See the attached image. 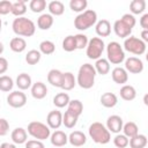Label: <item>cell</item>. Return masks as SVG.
Returning a JSON list of instances; mask_svg holds the SVG:
<instances>
[{
  "mask_svg": "<svg viewBox=\"0 0 148 148\" xmlns=\"http://www.w3.org/2000/svg\"><path fill=\"white\" fill-rule=\"evenodd\" d=\"M40 58H42V53L39 50H30L25 56V61L29 65H36L37 62H39Z\"/></svg>",
  "mask_w": 148,
  "mask_h": 148,
  "instance_id": "cell-37",
  "label": "cell"
},
{
  "mask_svg": "<svg viewBox=\"0 0 148 148\" xmlns=\"http://www.w3.org/2000/svg\"><path fill=\"white\" fill-rule=\"evenodd\" d=\"M75 36V42H76V47L77 50H82V49H87L88 46V37L84 35V34H77V35H74Z\"/></svg>",
  "mask_w": 148,
  "mask_h": 148,
  "instance_id": "cell-43",
  "label": "cell"
},
{
  "mask_svg": "<svg viewBox=\"0 0 148 148\" xmlns=\"http://www.w3.org/2000/svg\"><path fill=\"white\" fill-rule=\"evenodd\" d=\"M146 60H147V61H148V52H147V53H146Z\"/></svg>",
  "mask_w": 148,
  "mask_h": 148,
  "instance_id": "cell-53",
  "label": "cell"
},
{
  "mask_svg": "<svg viewBox=\"0 0 148 148\" xmlns=\"http://www.w3.org/2000/svg\"><path fill=\"white\" fill-rule=\"evenodd\" d=\"M29 7L34 13H42L46 8V1L45 0H31L29 3Z\"/></svg>",
  "mask_w": 148,
  "mask_h": 148,
  "instance_id": "cell-41",
  "label": "cell"
},
{
  "mask_svg": "<svg viewBox=\"0 0 148 148\" xmlns=\"http://www.w3.org/2000/svg\"><path fill=\"white\" fill-rule=\"evenodd\" d=\"M28 133L34 139L43 141L51 136V128L40 121H31L28 125Z\"/></svg>",
  "mask_w": 148,
  "mask_h": 148,
  "instance_id": "cell-5",
  "label": "cell"
},
{
  "mask_svg": "<svg viewBox=\"0 0 148 148\" xmlns=\"http://www.w3.org/2000/svg\"><path fill=\"white\" fill-rule=\"evenodd\" d=\"M96 34L99 36V37H108L110 34H111V24L108 20L103 18V20H99L97 23H96Z\"/></svg>",
  "mask_w": 148,
  "mask_h": 148,
  "instance_id": "cell-19",
  "label": "cell"
},
{
  "mask_svg": "<svg viewBox=\"0 0 148 148\" xmlns=\"http://www.w3.org/2000/svg\"><path fill=\"white\" fill-rule=\"evenodd\" d=\"M146 9L145 0H132L130 3V10L132 14H141Z\"/></svg>",
  "mask_w": 148,
  "mask_h": 148,
  "instance_id": "cell-34",
  "label": "cell"
},
{
  "mask_svg": "<svg viewBox=\"0 0 148 148\" xmlns=\"http://www.w3.org/2000/svg\"><path fill=\"white\" fill-rule=\"evenodd\" d=\"M27 138H28V134H27V131L23 127H16L12 132V140L16 145L25 143L27 140H28Z\"/></svg>",
  "mask_w": 148,
  "mask_h": 148,
  "instance_id": "cell-21",
  "label": "cell"
},
{
  "mask_svg": "<svg viewBox=\"0 0 148 148\" xmlns=\"http://www.w3.org/2000/svg\"><path fill=\"white\" fill-rule=\"evenodd\" d=\"M67 110L71 111L72 113H74L75 116L80 117V116L82 114V112H83V104H82V102L79 101V99H72V101L69 102V104H68Z\"/></svg>",
  "mask_w": 148,
  "mask_h": 148,
  "instance_id": "cell-35",
  "label": "cell"
},
{
  "mask_svg": "<svg viewBox=\"0 0 148 148\" xmlns=\"http://www.w3.org/2000/svg\"><path fill=\"white\" fill-rule=\"evenodd\" d=\"M140 25L143 30H148V13L143 14L140 18Z\"/></svg>",
  "mask_w": 148,
  "mask_h": 148,
  "instance_id": "cell-48",
  "label": "cell"
},
{
  "mask_svg": "<svg viewBox=\"0 0 148 148\" xmlns=\"http://www.w3.org/2000/svg\"><path fill=\"white\" fill-rule=\"evenodd\" d=\"M124 49L135 56H141L146 52V43L141 38L130 36L124 40Z\"/></svg>",
  "mask_w": 148,
  "mask_h": 148,
  "instance_id": "cell-8",
  "label": "cell"
},
{
  "mask_svg": "<svg viewBox=\"0 0 148 148\" xmlns=\"http://www.w3.org/2000/svg\"><path fill=\"white\" fill-rule=\"evenodd\" d=\"M95 69L101 75L108 74L110 72V62H109V60L108 59H104V58H99L95 62Z\"/></svg>",
  "mask_w": 148,
  "mask_h": 148,
  "instance_id": "cell-30",
  "label": "cell"
},
{
  "mask_svg": "<svg viewBox=\"0 0 148 148\" xmlns=\"http://www.w3.org/2000/svg\"><path fill=\"white\" fill-rule=\"evenodd\" d=\"M96 74H97V72L95 69V66H92L90 64H83L79 68L76 82L82 89H90V88H92V86L95 83Z\"/></svg>",
  "mask_w": 148,
  "mask_h": 148,
  "instance_id": "cell-1",
  "label": "cell"
},
{
  "mask_svg": "<svg viewBox=\"0 0 148 148\" xmlns=\"http://www.w3.org/2000/svg\"><path fill=\"white\" fill-rule=\"evenodd\" d=\"M13 9V2L7 1V0H2L0 2V14L1 15H6L8 13H12Z\"/></svg>",
  "mask_w": 148,
  "mask_h": 148,
  "instance_id": "cell-44",
  "label": "cell"
},
{
  "mask_svg": "<svg viewBox=\"0 0 148 148\" xmlns=\"http://www.w3.org/2000/svg\"><path fill=\"white\" fill-rule=\"evenodd\" d=\"M62 118H64V114L60 111H58V110L50 111L46 117L47 126L52 130H58L62 125Z\"/></svg>",
  "mask_w": 148,
  "mask_h": 148,
  "instance_id": "cell-11",
  "label": "cell"
},
{
  "mask_svg": "<svg viewBox=\"0 0 148 148\" xmlns=\"http://www.w3.org/2000/svg\"><path fill=\"white\" fill-rule=\"evenodd\" d=\"M123 132L128 139H131V138H133V136L139 134V127L134 121H128V123L124 124Z\"/></svg>",
  "mask_w": 148,
  "mask_h": 148,
  "instance_id": "cell-31",
  "label": "cell"
},
{
  "mask_svg": "<svg viewBox=\"0 0 148 148\" xmlns=\"http://www.w3.org/2000/svg\"><path fill=\"white\" fill-rule=\"evenodd\" d=\"M47 82L53 87L61 88L62 82H64V73L59 69H56V68L51 69L47 73Z\"/></svg>",
  "mask_w": 148,
  "mask_h": 148,
  "instance_id": "cell-13",
  "label": "cell"
},
{
  "mask_svg": "<svg viewBox=\"0 0 148 148\" xmlns=\"http://www.w3.org/2000/svg\"><path fill=\"white\" fill-rule=\"evenodd\" d=\"M141 39L146 44L148 43V30H142V32H141Z\"/></svg>",
  "mask_w": 148,
  "mask_h": 148,
  "instance_id": "cell-50",
  "label": "cell"
},
{
  "mask_svg": "<svg viewBox=\"0 0 148 148\" xmlns=\"http://www.w3.org/2000/svg\"><path fill=\"white\" fill-rule=\"evenodd\" d=\"M77 119H79V117L77 116H75L74 113H72L71 111H66L65 112V114H64V118H62V124L65 125V127H67V128H73L75 125H76V123H77Z\"/></svg>",
  "mask_w": 148,
  "mask_h": 148,
  "instance_id": "cell-33",
  "label": "cell"
},
{
  "mask_svg": "<svg viewBox=\"0 0 148 148\" xmlns=\"http://www.w3.org/2000/svg\"><path fill=\"white\" fill-rule=\"evenodd\" d=\"M104 49H105V44H104L103 39L99 38V37H92L89 40L87 50H86L87 57L89 59L98 60L102 57V53H103Z\"/></svg>",
  "mask_w": 148,
  "mask_h": 148,
  "instance_id": "cell-7",
  "label": "cell"
},
{
  "mask_svg": "<svg viewBox=\"0 0 148 148\" xmlns=\"http://www.w3.org/2000/svg\"><path fill=\"white\" fill-rule=\"evenodd\" d=\"M47 94V88L45 86V83L38 81L36 83L32 84L31 87V95L35 99H43Z\"/></svg>",
  "mask_w": 148,
  "mask_h": 148,
  "instance_id": "cell-18",
  "label": "cell"
},
{
  "mask_svg": "<svg viewBox=\"0 0 148 148\" xmlns=\"http://www.w3.org/2000/svg\"><path fill=\"white\" fill-rule=\"evenodd\" d=\"M125 69L132 74H140L143 71V62L136 57H130L125 60Z\"/></svg>",
  "mask_w": 148,
  "mask_h": 148,
  "instance_id": "cell-10",
  "label": "cell"
},
{
  "mask_svg": "<svg viewBox=\"0 0 148 148\" xmlns=\"http://www.w3.org/2000/svg\"><path fill=\"white\" fill-rule=\"evenodd\" d=\"M88 6V1L87 0H71L69 1V7L73 12L80 13L83 12V9H86Z\"/></svg>",
  "mask_w": 148,
  "mask_h": 148,
  "instance_id": "cell-40",
  "label": "cell"
},
{
  "mask_svg": "<svg viewBox=\"0 0 148 148\" xmlns=\"http://www.w3.org/2000/svg\"><path fill=\"white\" fill-rule=\"evenodd\" d=\"M25 148H45L40 140H29L25 142Z\"/></svg>",
  "mask_w": 148,
  "mask_h": 148,
  "instance_id": "cell-47",
  "label": "cell"
},
{
  "mask_svg": "<svg viewBox=\"0 0 148 148\" xmlns=\"http://www.w3.org/2000/svg\"><path fill=\"white\" fill-rule=\"evenodd\" d=\"M53 16L51 14H42L37 18V27L40 30H49L53 25Z\"/></svg>",
  "mask_w": 148,
  "mask_h": 148,
  "instance_id": "cell-23",
  "label": "cell"
},
{
  "mask_svg": "<svg viewBox=\"0 0 148 148\" xmlns=\"http://www.w3.org/2000/svg\"><path fill=\"white\" fill-rule=\"evenodd\" d=\"M143 103H145V105H147V106H148V92L143 96Z\"/></svg>",
  "mask_w": 148,
  "mask_h": 148,
  "instance_id": "cell-52",
  "label": "cell"
},
{
  "mask_svg": "<svg viewBox=\"0 0 148 148\" xmlns=\"http://www.w3.org/2000/svg\"><path fill=\"white\" fill-rule=\"evenodd\" d=\"M25 12H27V5L24 0L13 2V9H12L13 15H15L16 17H22V15H24Z\"/></svg>",
  "mask_w": 148,
  "mask_h": 148,
  "instance_id": "cell-32",
  "label": "cell"
},
{
  "mask_svg": "<svg viewBox=\"0 0 148 148\" xmlns=\"http://www.w3.org/2000/svg\"><path fill=\"white\" fill-rule=\"evenodd\" d=\"M68 142L74 147H81L87 142V136L81 131H74L68 135Z\"/></svg>",
  "mask_w": 148,
  "mask_h": 148,
  "instance_id": "cell-16",
  "label": "cell"
},
{
  "mask_svg": "<svg viewBox=\"0 0 148 148\" xmlns=\"http://www.w3.org/2000/svg\"><path fill=\"white\" fill-rule=\"evenodd\" d=\"M8 131H9V123L5 118H1L0 119V135L1 136L6 135Z\"/></svg>",
  "mask_w": 148,
  "mask_h": 148,
  "instance_id": "cell-46",
  "label": "cell"
},
{
  "mask_svg": "<svg viewBox=\"0 0 148 148\" xmlns=\"http://www.w3.org/2000/svg\"><path fill=\"white\" fill-rule=\"evenodd\" d=\"M12 28H13L14 34H16L17 36H22V37H31L36 31L35 23L30 18L24 17V16L14 18L12 23Z\"/></svg>",
  "mask_w": 148,
  "mask_h": 148,
  "instance_id": "cell-2",
  "label": "cell"
},
{
  "mask_svg": "<svg viewBox=\"0 0 148 148\" xmlns=\"http://www.w3.org/2000/svg\"><path fill=\"white\" fill-rule=\"evenodd\" d=\"M106 54L109 62L113 65H119L125 60V52L123 46L118 42H110L106 46Z\"/></svg>",
  "mask_w": 148,
  "mask_h": 148,
  "instance_id": "cell-6",
  "label": "cell"
},
{
  "mask_svg": "<svg viewBox=\"0 0 148 148\" xmlns=\"http://www.w3.org/2000/svg\"><path fill=\"white\" fill-rule=\"evenodd\" d=\"M113 31H114V34H116L118 37L126 39V38L131 35L132 28H130L127 24H125L121 20H117V21H114V23H113Z\"/></svg>",
  "mask_w": 148,
  "mask_h": 148,
  "instance_id": "cell-14",
  "label": "cell"
},
{
  "mask_svg": "<svg viewBox=\"0 0 148 148\" xmlns=\"http://www.w3.org/2000/svg\"><path fill=\"white\" fill-rule=\"evenodd\" d=\"M8 68V61L6 58L1 57L0 58V74H3Z\"/></svg>",
  "mask_w": 148,
  "mask_h": 148,
  "instance_id": "cell-49",
  "label": "cell"
},
{
  "mask_svg": "<svg viewBox=\"0 0 148 148\" xmlns=\"http://www.w3.org/2000/svg\"><path fill=\"white\" fill-rule=\"evenodd\" d=\"M71 102V98H69V95L67 92H59L54 97H53V104L57 106V108H65V106H68Z\"/></svg>",
  "mask_w": 148,
  "mask_h": 148,
  "instance_id": "cell-29",
  "label": "cell"
},
{
  "mask_svg": "<svg viewBox=\"0 0 148 148\" xmlns=\"http://www.w3.org/2000/svg\"><path fill=\"white\" fill-rule=\"evenodd\" d=\"M62 49L66 52H73L74 50H76V42H75V36H67L65 37V39L62 40Z\"/></svg>",
  "mask_w": 148,
  "mask_h": 148,
  "instance_id": "cell-38",
  "label": "cell"
},
{
  "mask_svg": "<svg viewBox=\"0 0 148 148\" xmlns=\"http://www.w3.org/2000/svg\"><path fill=\"white\" fill-rule=\"evenodd\" d=\"M88 133L89 136L92 139V141L99 145H105L111 140L110 131L106 128V126H104L102 123L98 121H95L89 126Z\"/></svg>",
  "mask_w": 148,
  "mask_h": 148,
  "instance_id": "cell-3",
  "label": "cell"
},
{
  "mask_svg": "<svg viewBox=\"0 0 148 148\" xmlns=\"http://www.w3.org/2000/svg\"><path fill=\"white\" fill-rule=\"evenodd\" d=\"M47 8H49V12L50 14L53 16H60L64 14L65 12V6L61 1H58V0H53L51 1L49 5H47Z\"/></svg>",
  "mask_w": 148,
  "mask_h": 148,
  "instance_id": "cell-26",
  "label": "cell"
},
{
  "mask_svg": "<svg viewBox=\"0 0 148 148\" xmlns=\"http://www.w3.org/2000/svg\"><path fill=\"white\" fill-rule=\"evenodd\" d=\"M111 76H112V80H113L116 83H118V84H124V83H126L127 80H128V72H127L125 68L117 66V67H114V68L112 69Z\"/></svg>",
  "mask_w": 148,
  "mask_h": 148,
  "instance_id": "cell-15",
  "label": "cell"
},
{
  "mask_svg": "<svg viewBox=\"0 0 148 148\" xmlns=\"http://www.w3.org/2000/svg\"><path fill=\"white\" fill-rule=\"evenodd\" d=\"M124 127V121L121 119V117L117 116V114H112L106 120V128L111 132V133H120V131H123Z\"/></svg>",
  "mask_w": 148,
  "mask_h": 148,
  "instance_id": "cell-12",
  "label": "cell"
},
{
  "mask_svg": "<svg viewBox=\"0 0 148 148\" xmlns=\"http://www.w3.org/2000/svg\"><path fill=\"white\" fill-rule=\"evenodd\" d=\"M7 103L9 106L18 109L25 105L27 103V96L24 92H22L21 90H16V91H12L9 92V95L7 96Z\"/></svg>",
  "mask_w": 148,
  "mask_h": 148,
  "instance_id": "cell-9",
  "label": "cell"
},
{
  "mask_svg": "<svg viewBox=\"0 0 148 148\" xmlns=\"http://www.w3.org/2000/svg\"><path fill=\"white\" fill-rule=\"evenodd\" d=\"M54 50H56V45L51 40H43L39 44V51H40V53H43L45 56L52 54L54 52Z\"/></svg>",
  "mask_w": 148,
  "mask_h": 148,
  "instance_id": "cell-39",
  "label": "cell"
},
{
  "mask_svg": "<svg viewBox=\"0 0 148 148\" xmlns=\"http://www.w3.org/2000/svg\"><path fill=\"white\" fill-rule=\"evenodd\" d=\"M51 143L56 147H62L68 142V136L62 131H54L50 136Z\"/></svg>",
  "mask_w": 148,
  "mask_h": 148,
  "instance_id": "cell-17",
  "label": "cell"
},
{
  "mask_svg": "<svg viewBox=\"0 0 148 148\" xmlns=\"http://www.w3.org/2000/svg\"><path fill=\"white\" fill-rule=\"evenodd\" d=\"M0 148H16V146L14 143H9V142H3L1 143Z\"/></svg>",
  "mask_w": 148,
  "mask_h": 148,
  "instance_id": "cell-51",
  "label": "cell"
},
{
  "mask_svg": "<svg viewBox=\"0 0 148 148\" xmlns=\"http://www.w3.org/2000/svg\"><path fill=\"white\" fill-rule=\"evenodd\" d=\"M9 47L13 52H16V53H21L25 50L27 47V42L24 38L22 37H14L10 39L9 42Z\"/></svg>",
  "mask_w": 148,
  "mask_h": 148,
  "instance_id": "cell-22",
  "label": "cell"
},
{
  "mask_svg": "<svg viewBox=\"0 0 148 148\" xmlns=\"http://www.w3.org/2000/svg\"><path fill=\"white\" fill-rule=\"evenodd\" d=\"M76 79L74 77V74L71 73V72H66L64 73V82H62V86H61V89H64L65 91H68V90H72L75 84H76Z\"/></svg>",
  "mask_w": 148,
  "mask_h": 148,
  "instance_id": "cell-27",
  "label": "cell"
},
{
  "mask_svg": "<svg viewBox=\"0 0 148 148\" xmlns=\"http://www.w3.org/2000/svg\"><path fill=\"white\" fill-rule=\"evenodd\" d=\"M148 139L145 134H138L130 139V147L131 148H145L147 146Z\"/></svg>",
  "mask_w": 148,
  "mask_h": 148,
  "instance_id": "cell-28",
  "label": "cell"
},
{
  "mask_svg": "<svg viewBox=\"0 0 148 148\" xmlns=\"http://www.w3.org/2000/svg\"><path fill=\"white\" fill-rule=\"evenodd\" d=\"M99 101L104 108H113L118 103V98H117L116 94H113V92H104L101 96Z\"/></svg>",
  "mask_w": 148,
  "mask_h": 148,
  "instance_id": "cell-25",
  "label": "cell"
},
{
  "mask_svg": "<svg viewBox=\"0 0 148 148\" xmlns=\"http://www.w3.org/2000/svg\"><path fill=\"white\" fill-rule=\"evenodd\" d=\"M120 20H121L125 24H127L130 28H133V27L135 25V23H136V20H135V17L133 16V14H124Z\"/></svg>",
  "mask_w": 148,
  "mask_h": 148,
  "instance_id": "cell-45",
  "label": "cell"
},
{
  "mask_svg": "<svg viewBox=\"0 0 148 148\" xmlns=\"http://www.w3.org/2000/svg\"><path fill=\"white\" fill-rule=\"evenodd\" d=\"M97 23V13L92 9H87L74 18V27L77 30H87Z\"/></svg>",
  "mask_w": 148,
  "mask_h": 148,
  "instance_id": "cell-4",
  "label": "cell"
},
{
  "mask_svg": "<svg viewBox=\"0 0 148 148\" xmlns=\"http://www.w3.org/2000/svg\"><path fill=\"white\" fill-rule=\"evenodd\" d=\"M14 87V81L10 76L7 75H2L0 77V90L3 92H8L13 89Z\"/></svg>",
  "mask_w": 148,
  "mask_h": 148,
  "instance_id": "cell-36",
  "label": "cell"
},
{
  "mask_svg": "<svg viewBox=\"0 0 148 148\" xmlns=\"http://www.w3.org/2000/svg\"><path fill=\"white\" fill-rule=\"evenodd\" d=\"M16 86L20 90H27L32 87V81L31 76L27 73H21L16 77Z\"/></svg>",
  "mask_w": 148,
  "mask_h": 148,
  "instance_id": "cell-20",
  "label": "cell"
},
{
  "mask_svg": "<svg viewBox=\"0 0 148 148\" xmlns=\"http://www.w3.org/2000/svg\"><path fill=\"white\" fill-rule=\"evenodd\" d=\"M113 143L117 148H125L130 145V139L125 134H117L113 139Z\"/></svg>",
  "mask_w": 148,
  "mask_h": 148,
  "instance_id": "cell-42",
  "label": "cell"
},
{
  "mask_svg": "<svg viewBox=\"0 0 148 148\" xmlns=\"http://www.w3.org/2000/svg\"><path fill=\"white\" fill-rule=\"evenodd\" d=\"M120 97L124 101H133L136 97V90L131 84H124L120 88Z\"/></svg>",
  "mask_w": 148,
  "mask_h": 148,
  "instance_id": "cell-24",
  "label": "cell"
}]
</instances>
